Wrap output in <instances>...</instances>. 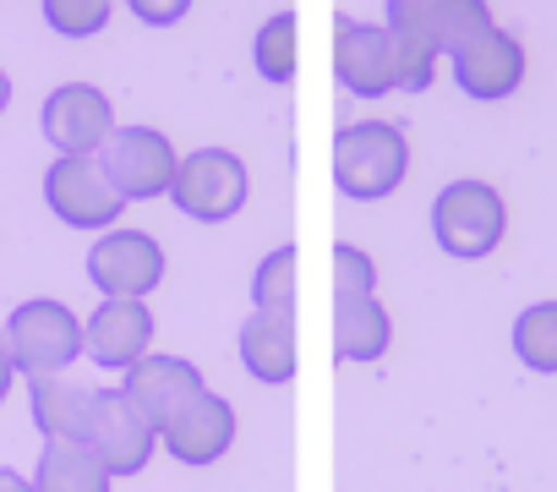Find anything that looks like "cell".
Listing matches in <instances>:
<instances>
[{"mask_svg": "<svg viewBox=\"0 0 557 492\" xmlns=\"http://www.w3.org/2000/svg\"><path fill=\"white\" fill-rule=\"evenodd\" d=\"M34 492H110V470L83 443H45L34 465Z\"/></svg>", "mask_w": 557, "mask_h": 492, "instance_id": "19", "label": "cell"}, {"mask_svg": "<svg viewBox=\"0 0 557 492\" xmlns=\"http://www.w3.org/2000/svg\"><path fill=\"white\" fill-rule=\"evenodd\" d=\"M0 329H7V350L23 378H61L83 356V318L50 296L23 302Z\"/></svg>", "mask_w": 557, "mask_h": 492, "instance_id": "3", "label": "cell"}, {"mask_svg": "<svg viewBox=\"0 0 557 492\" xmlns=\"http://www.w3.org/2000/svg\"><path fill=\"white\" fill-rule=\"evenodd\" d=\"M208 383H202V372L186 361V356H159V350H148L143 361H132L126 372H121V394L153 421V432L186 405V399H197Z\"/></svg>", "mask_w": 557, "mask_h": 492, "instance_id": "13", "label": "cell"}, {"mask_svg": "<svg viewBox=\"0 0 557 492\" xmlns=\"http://www.w3.org/2000/svg\"><path fill=\"white\" fill-rule=\"evenodd\" d=\"M28 410H34V427L45 432V443H83L94 389H83L72 378H28Z\"/></svg>", "mask_w": 557, "mask_h": 492, "instance_id": "17", "label": "cell"}, {"mask_svg": "<svg viewBox=\"0 0 557 492\" xmlns=\"http://www.w3.org/2000/svg\"><path fill=\"white\" fill-rule=\"evenodd\" d=\"M503 230H508V202L486 181H448L432 197V235L459 263L492 258L503 246Z\"/></svg>", "mask_w": 557, "mask_h": 492, "instance_id": "2", "label": "cell"}, {"mask_svg": "<svg viewBox=\"0 0 557 492\" xmlns=\"http://www.w3.org/2000/svg\"><path fill=\"white\" fill-rule=\"evenodd\" d=\"M296 61H301V23H296V12H273L251 34V66L262 83L285 88V83H296Z\"/></svg>", "mask_w": 557, "mask_h": 492, "instance_id": "20", "label": "cell"}, {"mask_svg": "<svg viewBox=\"0 0 557 492\" xmlns=\"http://www.w3.org/2000/svg\"><path fill=\"white\" fill-rule=\"evenodd\" d=\"M454 61V83L481 99V104H497V99H513L519 83H524V45L508 34V28H486L481 39H470L465 50L448 56Z\"/></svg>", "mask_w": 557, "mask_h": 492, "instance_id": "12", "label": "cell"}, {"mask_svg": "<svg viewBox=\"0 0 557 492\" xmlns=\"http://www.w3.org/2000/svg\"><path fill=\"white\" fill-rule=\"evenodd\" d=\"M334 77L356 94V99H383L399 88V66H394V45L383 23H334Z\"/></svg>", "mask_w": 557, "mask_h": 492, "instance_id": "11", "label": "cell"}, {"mask_svg": "<svg viewBox=\"0 0 557 492\" xmlns=\"http://www.w3.org/2000/svg\"><path fill=\"white\" fill-rule=\"evenodd\" d=\"M410 175V143L394 121H350L334 137V186L356 202L399 192Z\"/></svg>", "mask_w": 557, "mask_h": 492, "instance_id": "1", "label": "cell"}, {"mask_svg": "<svg viewBox=\"0 0 557 492\" xmlns=\"http://www.w3.org/2000/svg\"><path fill=\"white\" fill-rule=\"evenodd\" d=\"M104 181L115 186L121 202H148V197H164L170 181H175V148L159 126H115L110 143L94 153Z\"/></svg>", "mask_w": 557, "mask_h": 492, "instance_id": "4", "label": "cell"}, {"mask_svg": "<svg viewBox=\"0 0 557 492\" xmlns=\"http://www.w3.org/2000/svg\"><path fill=\"white\" fill-rule=\"evenodd\" d=\"M0 492H34V481H28V476H17V470H7V465H0Z\"/></svg>", "mask_w": 557, "mask_h": 492, "instance_id": "28", "label": "cell"}, {"mask_svg": "<svg viewBox=\"0 0 557 492\" xmlns=\"http://www.w3.org/2000/svg\"><path fill=\"white\" fill-rule=\"evenodd\" d=\"M39 126H45L55 159H94L110 143V132H115V104L94 83H61L45 99Z\"/></svg>", "mask_w": 557, "mask_h": 492, "instance_id": "8", "label": "cell"}, {"mask_svg": "<svg viewBox=\"0 0 557 492\" xmlns=\"http://www.w3.org/2000/svg\"><path fill=\"white\" fill-rule=\"evenodd\" d=\"M83 350L104 372H126L153 350V312L148 302H99L83 323Z\"/></svg>", "mask_w": 557, "mask_h": 492, "instance_id": "14", "label": "cell"}, {"mask_svg": "<svg viewBox=\"0 0 557 492\" xmlns=\"http://www.w3.org/2000/svg\"><path fill=\"white\" fill-rule=\"evenodd\" d=\"M394 345V323L388 307L377 296H356V302H334V361H377Z\"/></svg>", "mask_w": 557, "mask_h": 492, "instance_id": "18", "label": "cell"}, {"mask_svg": "<svg viewBox=\"0 0 557 492\" xmlns=\"http://www.w3.org/2000/svg\"><path fill=\"white\" fill-rule=\"evenodd\" d=\"M110 7L115 0H45V23L61 39H94V34H104Z\"/></svg>", "mask_w": 557, "mask_h": 492, "instance_id": "24", "label": "cell"}, {"mask_svg": "<svg viewBox=\"0 0 557 492\" xmlns=\"http://www.w3.org/2000/svg\"><path fill=\"white\" fill-rule=\"evenodd\" d=\"M296 269L301 253L296 246H273L251 274V312H273V318H296Z\"/></svg>", "mask_w": 557, "mask_h": 492, "instance_id": "21", "label": "cell"}, {"mask_svg": "<svg viewBox=\"0 0 557 492\" xmlns=\"http://www.w3.org/2000/svg\"><path fill=\"white\" fill-rule=\"evenodd\" d=\"M83 448H88L110 476H143L148 459H153V448H159V432H153V421H148L121 389H94V410H88Z\"/></svg>", "mask_w": 557, "mask_h": 492, "instance_id": "6", "label": "cell"}, {"mask_svg": "<svg viewBox=\"0 0 557 492\" xmlns=\"http://www.w3.org/2000/svg\"><path fill=\"white\" fill-rule=\"evenodd\" d=\"M513 356L530 372L557 378V302H530L513 318Z\"/></svg>", "mask_w": 557, "mask_h": 492, "instance_id": "22", "label": "cell"}, {"mask_svg": "<svg viewBox=\"0 0 557 492\" xmlns=\"http://www.w3.org/2000/svg\"><path fill=\"white\" fill-rule=\"evenodd\" d=\"M388 45H394V66H399V88H426L437 72V39H432V17L426 0H388Z\"/></svg>", "mask_w": 557, "mask_h": 492, "instance_id": "16", "label": "cell"}, {"mask_svg": "<svg viewBox=\"0 0 557 492\" xmlns=\"http://www.w3.org/2000/svg\"><path fill=\"white\" fill-rule=\"evenodd\" d=\"M159 443L170 448V459L202 470V465H219L235 443V405L213 389H202L197 399H186L164 427H159Z\"/></svg>", "mask_w": 557, "mask_h": 492, "instance_id": "10", "label": "cell"}, {"mask_svg": "<svg viewBox=\"0 0 557 492\" xmlns=\"http://www.w3.org/2000/svg\"><path fill=\"white\" fill-rule=\"evenodd\" d=\"M12 383H17V367H12V350H7V329H0V405H7Z\"/></svg>", "mask_w": 557, "mask_h": 492, "instance_id": "27", "label": "cell"}, {"mask_svg": "<svg viewBox=\"0 0 557 492\" xmlns=\"http://www.w3.org/2000/svg\"><path fill=\"white\" fill-rule=\"evenodd\" d=\"M45 202L66 230H99V235L115 230V219L126 213V202L104 181L99 159H55L45 170Z\"/></svg>", "mask_w": 557, "mask_h": 492, "instance_id": "9", "label": "cell"}, {"mask_svg": "<svg viewBox=\"0 0 557 492\" xmlns=\"http://www.w3.org/2000/svg\"><path fill=\"white\" fill-rule=\"evenodd\" d=\"M7 104H12V77L0 72V115H7Z\"/></svg>", "mask_w": 557, "mask_h": 492, "instance_id": "29", "label": "cell"}, {"mask_svg": "<svg viewBox=\"0 0 557 492\" xmlns=\"http://www.w3.org/2000/svg\"><path fill=\"white\" fill-rule=\"evenodd\" d=\"M356 296H377V269L361 246L339 241L334 246V302H356Z\"/></svg>", "mask_w": 557, "mask_h": 492, "instance_id": "25", "label": "cell"}, {"mask_svg": "<svg viewBox=\"0 0 557 492\" xmlns=\"http://www.w3.org/2000/svg\"><path fill=\"white\" fill-rule=\"evenodd\" d=\"M88 280L104 302H143L164 280V246L148 230H104L88 253Z\"/></svg>", "mask_w": 557, "mask_h": 492, "instance_id": "7", "label": "cell"}, {"mask_svg": "<svg viewBox=\"0 0 557 492\" xmlns=\"http://www.w3.org/2000/svg\"><path fill=\"white\" fill-rule=\"evenodd\" d=\"M426 17H432V39L443 56L465 50L470 39H481L492 28V7L486 0H426Z\"/></svg>", "mask_w": 557, "mask_h": 492, "instance_id": "23", "label": "cell"}, {"mask_svg": "<svg viewBox=\"0 0 557 492\" xmlns=\"http://www.w3.org/2000/svg\"><path fill=\"white\" fill-rule=\"evenodd\" d=\"M240 367L262 383V389H285L301 367L296 350V318H273V312H251L240 323Z\"/></svg>", "mask_w": 557, "mask_h": 492, "instance_id": "15", "label": "cell"}, {"mask_svg": "<svg viewBox=\"0 0 557 492\" xmlns=\"http://www.w3.org/2000/svg\"><path fill=\"white\" fill-rule=\"evenodd\" d=\"M164 197L197 224H224L246 202V164L230 148H197L175 164V181Z\"/></svg>", "mask_w": 557, "mask_h": 492, "instance_id": "5", "label": "cell"}, {"mask_svg": "<svg viewBox=\"0 0 557 492\" xmlns=\"http://www.w3.org/2000/svg\"><path fill=\"white\" fill-rule=\"evenodd\" d=\"M132 17L148 23V28H175L186 12H191V0H126Z\"/></svg>", "mask_w": 557, "mask_h": 492, "instance_id": "26", "label": "cell"}]
</instances>
